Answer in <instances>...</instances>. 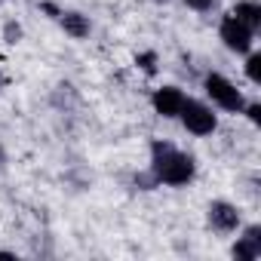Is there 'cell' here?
<instances>
[{
    "label": "cell",
    "mask_w": 261,
    "mask_h": 261,
    "mask_svg": "<svg viewBox=\"0 0 261 261\" xmlns=\"http://www.w3.org/2000/svg\"><path fill=\"white\" fill-rule=\"evenodd\" d=\"M0 163H4V145H0Z\"/></svg>",
    "instance_id": "cell-17"
},
{
    "label": "cell",
    "mask_w": 261,
    "mask_h": 261,
    "mask_svg": "<svg viewBox=\"0 0 261 261\" xmlns=\"http://www.w3.org/2000/svg\"><path fill=\"white\" fill-rule=\"evenodd\" d=\"M154 4H169V0H154Z\"/></svg>",
    "instance_id": "cell-18"
},
{
    "label": "cell",
    "mask_w": 261,
    "mask_h": 261,
    "mask_svg": "<svg viewBox=\"0 0 261 261\" xmlns=\"http://www.w3.org/2000/svg\"><path fill=\"white\" fill-rule=\"evenodd\" d=\"M19 34H22L19 25H7V37H16V40H19Z\"/></svg>",
    "instance_id": "cell-14"
},
{
    "label": "cell",
    "mask_w": 261,
    "mask_h": 261,
    "mask_svg": "<svg viewBox=\"0 0 261 261\" xmlns=\"http://www.w3.org/2000/svg\"><path fill=\"white\" fill-rule=\"evenodd\" d=\"M240 227H243V224H240ZM230 255H233L237 261H258V258H261V227H258V224H246V227L240 230V237H237Z\"/></svg>",
    "instance_id": "cell-7"
},
{
    "label": "cell",
    "mask_w": 261,
    "mask_h": 261,
    "mask_svg": "<svg viewBox=\"0 0 261 261\" xmlns=\"http://www.w3.org/2000/svg\"><path fill=\"white\" fill-rule=\"evenodd\" d=\"M203 92H206V98H209L215 108H221V111H227V114H243L246 95H243V89H237V83H230L224 74L209 71V74L203 77Z\"/></svg>",
    "instance_id": "cell-2"
},
{
    "label": "cell",
    "mask_w": 261,
    "mask_h": 261,
    "mask_svg": "<svg viewBox=\"0 0 261 261\" xmlns=\"http://www.w3.org/2000/svg\"><path fill=\"white\" fill-rule=\"evenodd\" d=\"M206 221H209V227H212L215 233L227 237V233H237V230H240L243 212H240L233 203H227V200H212V203L206 206Z\"/></svg>",
    "instance_id": "cell-5"
},
{
    "label": "cell",
    "mask_w": 261,
    "mask_h": 261,
    "mask_svg": "<svg viewBox=\"0 0 261 261\" xmlns=\"http://www.w3.org/2000/svg\"><path fill=\"white\" fill-rule=\"evenodd\" d=\"M178 120H181V126L188 129V133L197 136V139H206V136H212L218 129V114L212 111V105H206L200 98H185V105L178 111Z\"/></svg>",
    "instance_id": "cell-3"
},
{
    "label": "cell",
    "mask_w": 261,
    "mask_h": 261,
    "mask_svg": "<svg viewBox=\"0 0 261 261\" xmlns=\"http://www.w3.org/2000/svg\"><path fill=\"white\" fill-rule=\"evenodd\" d=\"M185 7H191L194 13H212L218 7V0H185Z\"/></svg>",
    "instance_id": "cell-13"
},
{
    "label": "cell",
    "mask_w": 261,
    "mask_h": 261,
    "mask_svg": "<svg viewBox=\"0 0 261 261\" xmlns=\"http://www.w3.org/2000/svg\"><path fill=\"white\" fill-rule=\"evenodd\" d=\"M148 154H151L148 172L157 181V188H188L197 178V160L178 145L166 139H154Z\"/></svg>",
    "instance_id": "cell-1"
},
{
    "label": "cell",
    "mask_w": 261,
    "mask_h": 261,
    "mask_svg": "<svg viewBox=\"0 0 261 261\" xmlns=\"http://www.w3.org/2000/svg\"><path fill=\"white\" fill-rule=\"evenodd\" d=\"M56 22H59L62 31H65L68 37H74V40H83V37H89V31H92L89 16H83V13H77V10H59Z\"/></svg>",
    "instance_id": "cell-8"
},
{
    "label": "cell",
    "mask_w": 261,
    "mask_h": 261,
    "mask_svg": "<svg viewBox=\"0 0 261 261\" xmlns=\"http://www.w3.org/2000/svg\"><path fill=\"white\" fill-rule=\"evenodd\" d=\"M218 37H221V43H224L230 53H237V56H246V53H252V46H255V31H249L243 22H237L230 13L221 16Z\"/></svg>",
    "instance_id": "cell-4"
},
{
    "label": "cell",
    "mask_w": 261,
    "mask_h": 261,
    "mask_svg": "<svg viewBox=\"0 0 261 261\" xmlns=\"http://www.w3.org/2000/svg\"><path fill=\"white\" fill-rule=\"evenodd\" d=\"M246 77L252 86H261V53H246Z\"/></svg>",
    "instance_id": "cell-10"
},
{
    "label": "cell",
    "mask_w": 261,
    "mask_h": 261,
    "mask_svg": "<svg viewBox=\"0 0 261 261\" xmlns=\"http://www.w3.org/2000/svg\"><path fill=\"white\" fill-rule=\"evenodd\" d=\"M243 114L249 117L252 126H261V101H246L243 105Z\"/></svg>",
    "instance_id": "cell-12"
},
{
    "label": "cell",
    "mask_w": 261,
    "mask_h": 261,
    "mask_svg": "<svg viewBox=\"0 0 261 261\" xmlns=\"http://www.w3.org/2000/svg\"><path fill=\"white\" fill-rule=\"evenodd\" d=\"M0 258H16V252H0Z\"/></svg>",
    "instance_id": "cell-16"
},
{
    "label": "cell",
    "mask_w": 261,
    "mask_h": 261,
    "mask_svg": "<svg viewBox=\"0 0 261 261\" xmlns=\"http://www.w3.org/2000/svg\"><path fill=\"white\" fill-rule=\"evenodd\" d=\"M136 65H139L145 74H157V53H139V56H136Z\"/></svg>",
    "instance_id": "cell-11"
},
{
    "label": "cell",
    "mask_w": 261,
    "mask_h": 261,
    "mask_svg": "<svg viewBox=\"0 0 261 261\" xmlns=\"http://www.w3.org/2000/svg\"><path fill=\"white\" fill-rule=\"evenodd\" d=\"M4 86H7V74H4V71H0V89H4Z\"/></svg>",
    "instance_id": "cell-15"
},
{
    "label": "cell",
    "mask_w": 261,
    "mask_h": 261,
    "mask_svg": "<svg viewBox=\"0 0 261 261\" xmlns=\"http://www.w3.org/2000/svg\"><path fill=\"white\" fill-rule=\"evenodd\" d=\"M230 16L237 22H243L249 31L258 34V28H261V4H258V0H237L233 10H230Z\"/></svg>",
    "instance_id": "cell-9"
},
{
    "label": "cell",
    "mask_w": 261,
    "mask_h": 261,
    "mask_svg": "<svg viewBox=\"0 0 261 261\" xmlns=\"http://www.w3.org/2000/svg\"><path fill=\"white\" fill-rule=\"evenodd\" d=\"M185 98H188V95H185L181 86L166 83V86H157V89L151 92V108H154V114L163 117V120H178V111H181Z\"/></svg>",
    "instance_id": "cell-6"
}]
</instances>
